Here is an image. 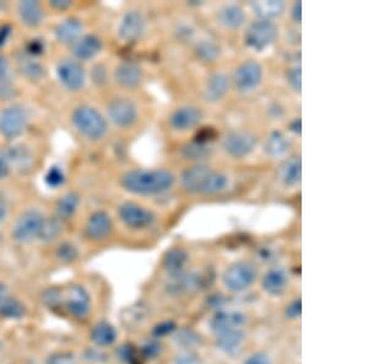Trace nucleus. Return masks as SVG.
<instances>
[{
	"label": "nucleus",
	"instance_id": "obj_1",
	"mask_svg": "<svg viewBox=\"0 0 368 364\" xmlns=\"http://www.w3.org/2000/svg\"><path fill=\"white\" fill-rule=\"evenodd\" d=\"M63 123L74 140L88 149L106 145L113 135L100 102L88 96L68 102L63 110Z\"/></svg>",
	"mask_w": 368,
	"mask_h": 364
},
{
	"label": "nucleus",
	"instance_id": "obj_2",
	"mask_svg": "<svg viewBox=\"0 0 368 364\" xmlns=\"http://www.w3.org/2000/svg\"><path fill=\"white\" fill-rule=\"evenodd\" d=\"M177 184V176L167 167L134 166L122 169L115 176V186L125 196L154 199L170 193Z\"/></svg>",
	"mask_w": 368,
	"mask_h": 364
},
{
	"label": "nucleus",
	"instance_id": "obj_3",
	"mask_svg": "<svg viewBox=\"0 0 368 364\" xmlns=\"http://www.w3.org/2000/svg\"><path fill=\"white\" fill-rule=\"evenodd\" d=\"M100 105L113 134L132 135L146 120V108L139 93L110 90L102 93Z\"/></svg>",
	"mask_w": 368,
	"mask_h": 364
},
{
	"label": "nucleus",
	"instance_id": "obj_4",
	"mask_svg": "<svg viewBox=\"0 0 368 364\" xmlns=\"http://www.w3.org/2000/svg\"><path fill=\"white\" fill-rule=\"evenodd\" d=\"M48 67L52 84L69 100L88 96V65L75 59L64 50H51Z\"/></svg>",
	"mask_w": 368,
	"mask_h": 364
},
{
	"label": "nucleus",
	"instance_id": "obj_5",
	"mask_svg": "<svg viewBox=\"0 0 368 364\" xmlns=\"http://www.w3.org/2000/svg\"><path fill=\"white\" fill-rule=\"evenodd\" d=\"M50 52H45L43 48L38 50L30 42L13 47L9 53L15 79L21 85L31 87H42L51 82L48 67Z\"/></svg>",
	"mask_w": 368,
	"mask_h": 364
},
{
	"label": "nucleus",
	"instance_id": "obj_6",
	"mask_svg": "<svg viewBox=\"0 0 368 364\" xmlns=\"http://www.w3.org/2000/svg\"><path fill=\"white\" fill-rule=\"evenodd\" d=\"M48 214V204L38 199H30L15 206L8 221L11 241L20 246L40 241Z\"/></svg>",
	"mask_w": 368,
	"mask_h": 364
},
{
	"label": "nucleus",
	"instance_id": "obj_7",
	"mask_svg": "<svg viewBox=\"0 0 368 364\" xmlns=\"http://www.w3.org/2000/svg\"><path fill=\"white\" fill-rule=\"evenodd\" d=\"M36 110L21 97L0 102V144L9 145L35 132Z\"/></svg>",
	"mask_w": 368,
	"mask_h": 364
},
{
	"label": "nucleus",
	"instance_id": "obj_8",
	"mask_svg": "<svg viewBox=\"0 0 368 364\" xmlns=\"http://www.w3.org/2000/svg\"><path fill=\"white\" fill-rule=\"evenodd\" d=\"M182 190L189 195L215 196L225 193L231 184L229 174L209 164H188L177 177Z\"/></svg>",
	"mask_w": 368,
	"mask_h": 364
},
{
	"label": "nucleus",
	"instance_id": "obj_9",
	"mask_svg": "<svg viewBox=\"0 0 368 364\" xmlns=\"http://www.w3.org/2000/svg\"><path fill=\"white\" fill-rule=\"evenodd\" d=\"M6 16L13 28L25 37H38L46 33L52 21L45 1L38 0L8 1Z\"/></svg>",
	"mask_w": 368,
	"mask_h": 364
},
{
	"label": "nucleus",
	"instance_id": "obj_10",
	"mask_svg": "<svg viewBox=\"0 0 368 364\" xmlns=\"http://www.w3.org/2000/svg\"><path fill=\"white\" fill-rule=\"evenodd\" d=\"M117 226L130 232H147L159 222V212L146 200L123 196L112 210Z\"/></svg>",
	"mask_w": 368,
	"mask_h": 364
},
{
	"label": "nucleus",
	"instance_id": "obj_11",
	"mask_svg": "<svg viewBox=\"0 0 368 364\" xmlns=\"http://www.w3.org/2000/svg\"><path fill=\"white\" fill-rule=\"evenodd\" d=\"M149 30L150 18L146 10L138 5H130L115 18L113 37L120 46L132 47L143 41Z\"/></svg>",
	"mask_w": 368,
	"mask_h": 364
},
{
	"label": "nucleus",
	"instance_id": "obj_12",
	"mask_svg": "<svg viewBox=\"0 0 368 364\" xmlns=\"http://www.w3.org/2000/svg\"><path fill=\"white\" fill-rule=\"evenodd\" d=\"M10 155L14 164L16 178H26L33 176L43 164L46 156V146L42 137L33 132L23 140L9 144Z\"/></svg>",
	"mask_w": 368,
	"mask_h": 364
},
{
	"label": "nucleus",
	"instance_id": "obj_13",
	"mask_svg": "<svg viewBox=\"0 0 368 364\" xmlns=\"http://www.w3.org/2000/svg\"><path fill=\"white\" fill-rule=\"evenodd\" d=\"M90 28L91 26L83 10L75 14L52 20L46 32L47 40L51 50H68Z\"/></svg>",
	"mask_w": 368,
	"mask_h": 364
},
{
	"label": "nucleus",
	"instance_id": "obj_14",
	"mask_svg": "<svg viewBox=\"0 0 368 364\" xmlns=\"http://www.w3.org/2000/svg\"><path fill=\"white\" fill-rule=\"evenodd\" d=\"M146 81V70L132 59L110 62V90L139 93Z\"/></svg>",
	"mask_w": 368,
	"mask_h": 364
},
{
	"label": "nucleus",
	"instance_id": "obj_15",
	"mask_svg": "<svg viewBox=\"0 0 368 364\" xmlns=\"http://www.w3.org/2000/svg\"><path fill=\"white\" fill-rule=\"evenodd\" d=\"M117 223L110 210L96 206L81 215V234L85 241L100 244L108 241L115 232Z\"/></svg>",
	"mask_w": 368,
	"mask_h": 364
},
{
	"label": "nucleus",
	"instance_id": "obj_16",
	"mask_svg": "<svg viewBox=\"0 0 368 364\" xmlns=\"http://www.w3.org/2000/svg\"><path fill=\"white\" fill-rule=\"evenodd\" d=\"M47 204L52 216L67 226L83 215L85 198L79 188L65 186L57 191L54 198Z\"/></svg>",
	"mask_w": 368,
	"mask_h": 364
},
{
	"label": "nucleus",
	"instance_id": "obj_17",
	"mask_svg": "<svg viewBox=\"0 0 368 364\" xmlns=\"http://www.w3.org/2000/svg\"><path fill=\"white\" fill-rule=\"evenodd\" d=\"M264 78H265V70L259 60H242L231 72V87L238 95H252L260 89Z\"/></svg>",
	"mask_w": 368,
	"mask_h": 364
},
{
	"label": "nucleus",
	"instance_id": "obj_18",
	"mask_svg": "<svg viewBox=\"0 0 368 364\" xmlns=\"http://www.w3.org/2000/svg\"><path fill=\"white\" fill-rule=\"evenodd\" d=\"M258 137L248 129H231L220 140V149L229 159H244L257 149Z\"/></svg>",
	"mask_w": 368,
	"mask_h": 364
},
{
	"label": "nucleus",
	"instance_id": "obj_19",
	"mask_svg": "<svg viewBox=\"0 0 368 364\" xmlns=\"http://www.w3.org/2000/svg\"><path fill=\"white\" fill-rule=\"evenodd\" d=\"M106 47V38L103 37L101 32L91 28L83 37H80L69 50L64 52L69 53L75 59L88 67L103 58Z\"/></svg>",
	"mask_w": 368,
	"mask_h": 364
},
{
	"label": "nucleus",
	"instance_id": "obj_20",
	"mask_svg": "<svg viewBox=\"0 0 368 364\" xmlns=\"http://www.w3.org/2000/svg\"><path fill=\"white\" fill-rule=\"evenodd\" d=\"M244 45L254 52H264L277 41L279 26L275 21L255 18L244 28Z\"/></svg>",
	"mask_w": 368,
	"mask_h": 364
},
{
	"label": "nucleus",
	"instance_id": "obj_21",
	"mask_svg": "<svg viewBox=\"0 0 368 364\" xmlns=\"http://www.w3.org/2000/svg\"><path fill=\"white\" fill-rule=\"evenodd\" d=\"M204 119L200 107L192 103L178 105L168 112L166 117V127L173 134L185 135L197 130Z\"/></svg>",
	"mask_w": 368,
	"mask_h": 364
},
{
	"label": "nucleus",
	"instance_id": "obj_22",
	"mask_svg": "<svg viewBox=\"0 0 368 364\" xmlns=\"http://www.w3.org/2000/svg\"><path fill=\"white\" fill-rule=\"evenodd\" d=\"M258 278L257 266L252 261L242 260L227 268L222 283L231 292H242L248 290Z\"/></svg>",
	"mask_w": 368,
	"mask_h": 364
},
{
	"label": "nucleus",
	"instance_id": "obj_23",
	"mask_svg": "<svg viewBox=\"0 0 368 364\" xmlns=\"http://www.w3.org/2000/svg\"><path fill=\"white\" fill-rule=\"evenodd\" d=\"M231 90L230 74L225 70H212L202 84V98L207 105H219L226 100Z\"/></svg>",
	"mask_w": 368,
	"mask_h": 364
},
{
	"label": "nucleus",
	"instance_id": "obj_24",
	"mask_svg": "<svg viewBox=\"0 0 368 364\" xmlns=\"http://www.w3.org/2000/svg\"><path fill=\"white\" fill-rule=\"evenodd\" d=\"M215 23L224 31H239L247 26V10L237 3L221 5L215 13Z\"/></svg>",
	"mask_w": 368,
	"mask_h": 364
},
{
	"label": "nucleus",
	"instance_id": "obj_25",
	"mask_svg": "<svg viewBox=\"0 0 368 364\" xmlns=\"http://www.w3.org/2000/svg\"><path fill=\"white\" fill-rule=\"evenodd\" d=\"M64 307L74 318L84 320L88 317L91 309L90 295L81 285H71L65 291Z\"/></svg>",
	"mask_w": 368,
	"mask_h": 364
},
{
	"label": "nucleus",
	"instance_id": "obj_26",
	"mask_svg": "<svg viewBox=\"0 0 368 364\" xmlns=\"http://www.w3.org/2000/svg\"><path fill=\"white\" fill-rule=\"evenodd\" d=\"M292 142L286 132L272 130L263 142V151L270 159H286L290 156Z\"/></svg>",
	"mask_w": 368,
	"mask_h": 364
},
{
	"label": "nucleus",
	"instance_id": "obj_27",
	"mask_svg": "<svg viewBox=\"0 0 368 364\" xmlns=\"http://www.w3.org/2000/svg\"><path fill=\"white\" fill-rule=\"evenodd\" d=\"M190 256L188 251L180 246H175L166 253L162 260V268L172 280L183 276L188 271Z\"/></svg>",
	"mask_w": 368,
	"mask_h": 364
},
{
	"label": "nucleus",
	"instance_id": "obj_28",
	"mask_svg": "<svg viewBox=\"0 0 368 364\" xmlns=\"http://www.w3.org/2000/svg\"><path fill=\"white\" fill-rule=\"evenodd\" d=\"M214 154V146L207 140H192L180 149V156L189 164H207Z\"/></svg>",
	"mask_w": 368,
	"mask_h": 364
},
{
	"label": "nucleus",
	"instance_id": "obj_29",
	"mask_svg": "<svg viewBox=\"0 0 368 364\" xmlns=\"http://www.w3.org/2000/svg\"><path fill=\"white\" fill-rule=\"evenodd\" d=\"M246 320L247 319H246L244 314L239 313V312L220 310L210 320V328L215 335L231 331V330H242L244 324H246Z\"/></svg>",
	"mask_w": 368,
	"mask_h": 364
},
{
	"label": "nucleus",
	"instance_id": "obj_30",
	"mask_svg": "<svg viewBox=\"0 0 368 364\" xmlns=\"http://www.w3.org/2000/svg\"><path fill=\"white\" fill-rule=\"evenodd\" d=\"M281 184L287 189L299 187L302 179V162L299 156H289L277 172Z\"/></svg>",
	"mask_w": 368,
	"mask_h": 364
},
{
	"label": "nucleus",
	"instance_id": "obj_31",
	"mask_svg": "<svg viewBox=\"0 0 368 364\" xmlns=\"http://www.w3.org/2000/svg\"><path fill=\"white\" fill-rule=\"evenodd\" d=\"M249 9L252 10L255 18L275 21L285 14L289 6L282 0H262V1H251Z\"/></svg>",
	"mask_w": 368,
	"mask_h": 364
},
{
	"label": "nucleus",
	"instance_id": "obj_32",
	"mask_svg": "<svg viewBox=\"0 0 368 364\" xmlns=\"http://www.w3.org/2000/svg\"><path fill=\"white\" fill-rule=\"evenodd\" d=\"M289 285V276L281 268H272L263 276L262 287L264 291L272 296H280Z\"/></svg>",
	"mask_w": 368,
	"mask_h": 364
},
{
	"label": "nucleus",
	"instance_id": "obj_33",
	"mask_svg": "<svg viewBox=\"0 0 368 364\" xmlns=\"http://www.w3.org/2000/svg\"><path fill=\"white\" fill-rule=\"evenodd\" d=\"M193 52L195 58L202 64L217 63L222 55L220 45L214 40H207V38H202L195 42Z\"/></svg>",
	"mask_w": 368,
	"mask_h": 364
},
{
	"label": "nucleus",
	"instance_id": "obj_34",
	"mask_svg": "<svg viewBox=\"0 0 368 364\" xmlns=\"http://www.w3.org/2000/svg\"><path fill=\"white\" fill-rule=\"evenodd\" d=\"M45 5L52 20L85 10V4L75 0H47L45 1Z\"/></svg>",
	"mask_w": 368,
	"mask_h": 364
},
{
	"label": "nucleus",
	"instance_id": "obj_35",
	"mask_svg": "<svg viewBox=\"0 0 368 364\" xmlns=\"http://www.w3.org/2000/svg\"><path fill=\"white\" fill-rule=\"evenodd\" d=\"M244 334L242 330H231L226 333L217 334V345L226 355L235 356L243 347Z\"/></svg>",
	"mask_w": 368,
	"mask_h": 364
},
{
	"label": "nucleus",
	"instance_id": "obj_36",
	"mask_svg": "<svg viewBox=\"0 0 368 364\" xmlns=\"http://www.w3.org/2000/svg\"><path fill=\"white\" fill-rule=\"evenodd\" d=\"M63 237L54 241V258L63 264H71L79 259L80 249L74 241L63 239Z\"/></svg>",
	"mask_w": 368,
	"mask_h": 364
},
{
	"label": "nucleus",
	"instance_id": "obj_37",
	"mask_svg": "<svg viewBox=\"0 0 368 364\" xmlns=\"http://www.w3.org/2000/svg\"><path fill=\"white\" fill-rule=\"evenodd\" d=\"M16 178L14 164L10 155L9 147L4 144H0V187L13 182Z\"/></svg>",
	"mask_w": 368,
	"mask_h": 364
},
{
	"label": "nucleus",
	"instance_id": "obj_38",
	"mask_svg": "<svg viewBox=\"0 0 368 364\" xmlns=\"http://www.w3.org/2000/svg\"><path fill=\"white\" fill-rule=\"evenodd\" d=\"M115 339H117L115 329L110 323L102 322L92 329L91 340L96 343L97 346H110L112 343H115Z\"/></svg>",
	"mask_w": 368,
	"mask_h": 364
},
{
	"label": "nucleus",
	"instance_id": "obj_39",
	"mask_svg": "<svg viewBox=\"0 0 368 364\" xmlns=\"http://www.w3.org/2000/svg\"><path fill=\"white\" fill-rule=\"evenodd\" d=\"M25 315V307L13 297L0 307V317L6 319H20Z\"/></svg>",
	"mask_w": 368,
	"mask_h": 364
},
{
	"label": "nucleus",
	"instance_id": "obj_40",
	"mask_svg": "<svg viewBox=\"0 0 368 364\" xmlns=\"http://www.w3.org/2000/svg\"><path fill=\"white\" fill-rule=\"evenodd\" d=\"M64 295L58 287H51L42 293V301L51 309H59L64 307Z\"/></svg>",
	"mask_w": 368,
	"mask_h": 364
},
{
	"label": "nucleus",
	"instance_id": "obj_41",
	"mask_svg": "<svg viewBox=\"0 0 368 364\" xmlns=\"http://www.w3.org/2000/svg\"><path fill=\"white\" fill-rule=\"evenodd\" d=\"M13 78V68L9 50L0 45V85Z\"/></svg>",
	"mask_w": 368,
	"mask_h": 364
},
{
	"label": "nucleus",
	"instance_id": "obj_42",
	"mask_svg": "<svg viewBox=\"0 0 368 364\" xmlns=\"http://www.w3.org/2000/svg\"><path fill=\"white\" fill-rule=\"evenodd\" d=\"M286 84L290 87L292 91L296 93H301V87H302V73H301V67L299 65H294L291 68L287 69L285 75Z\"/></svg>",
	"mask_w": 368,
	"mask_h": 364
},
{
	"label": "nucleus",
	"instance_id": "obj_43",
	"mask_svg": "<svg viewBox=\"0 0 368 364\" xmlns=\"http://www.w3.org/2000/svg\"><path fill=\"white\" fill-rule=\"evenodd\" d=\"M118 357L127 364H140L139 363V352L135 347L132 345H123L118 348Z\"/></svg>",
	"mask_w": 368,
	"mask_h": 364
},
{
	"label": "nucleus",
	"instance_id": "obj_44",
	"mask_svg": "<svg viewBox=\"0 0 368 364\" xmlns=\"http://www.w3.org/2000/svg\"><path fill=\"white\" fill-rule=\"evenodd\" d=\"M177 342L180 347L190 350L193 347L198 346L199 337L197 334L188 331V330H183L177 335Z\"/></svg>",
	"mask_w": 368,
	"mask_h": 364
},
{
	"label": "nucleus",
	"instance_id": "obj_45",
	"mask_svg": "<svg viewBox=\"0 0 368 364\" xmlns=\"http://www.w3.org/2000/svg\"><path fill=\"white\" fill-rule=\"evenodd\" d=\"M14 207L15 206L11 205L10 201L4 195L0 194V224L9 221L10 216L14 211Z\"/></svg>",
	"mask_w": 368,
	"mask_h": 364
},
{
	"label": "nucleus",
	"instance_id": "obj_46",
	"mask_svg": "<svg viewBox=\"0 0 368 364\" xmlns=\"http://www.w3.org/2000/svg\"><path fill=\"white\" fill-rule=\"evenodd\" d=\"M161 353V345L156 341L147 342L142 348V353L140 355L147 358V360H152L156 358L157 356Z\"/></svg>",
	"mask_w": 368,
	"mask_h": 364
},
{
	"label": "nucleus",
	"instance_id": "obj_47",
	"mask_svg": "<svg viewBox=\"0 0 368 364\" xmlns=\"http://www.w3.org/2000/svg\"><path fill=\"white\" fill-rule=\"evenodd\" d=\"M176 324L173 322H163L161 324H157L156 326L154 328V336L155 337H165L170 334L175 333Z\"/></svg>",
	"mask_w": 368,
	"mask_h": 364
},
{
	"label": "nucleus",
	"instance_id": "obj_48",
	"mask_svg": "<svg viewBox=\"0 0 368 364\" xmlns=\"http://www.w3.org/2000/svg\"><path fill=\"white\" fill-rule=\"evenodd\" d=\"M47 364H76V360L71 353H55L48 358Z\"/></svg>",
	"mask_w": 368,
	"mask_h": 364
},
{
	"label": "nucleus",
	"instance_id": "obj_49",
	"mask_svg": "<svg viewBox=\"0 0 368 364\" xmlns=\"http://www.w3.org/2000/svg\"><path fill=\"white\" fill-rule=\"evenodd\" d=\"M302 313V307H301V300H296V301L290 303L286 309V317L290 319H297L301 317Z\"/></svg>",
	"mask_w": 368,
	"mask_h": 364
},
{
	"label": "nucleus",
	"instance_id": "obj_50",
	"mask_svg": "<svg viewBox=\"0 0 368 364\" xmlns=\"http://www.w3.org/2000/svg\"><path fill=\"white\" fill-rule=\"evenodd\" d=\"M302 3L301 1H296V3H294L292 4V6H291L290 9V16L291 20L294 21L296 25L297 23H301V20H302Z\"/></svg>",
	"mask_w": 368,
	"mask_h": 364
},
{
	"label": "nucleus",
	"instance_id": "obj_51",
	"mask_svg": "<svg viewBox=\"0 0 368 364\" xmlns=\"http://www.w3.org/2000/svg\"><path fill=\"white\" fill-rule=\"evenodd\" d=\"M176 364H200V358L192 352H188L180 356L176 360Z\"/></svg>",
	"mask_w": 368,
	"mask_h": 364
},
{
	"label": "nucleus",
	"instance_id": "obj_52",
	"mask_svg": "<svg viewBox=\"0 0 368 364\" xmlns=\"http://www.w3.org/2000/svg\"><path fill=\"white\" fill-rule=\"evenodd\" d=\"M244 364H270V360L268 356L263 353H254L246 360Z\"/></svg>",
	"mask_w": 368,
	"mask_h": 364
},
{
	"label": "nucleus",
	"instance_id": "obj_53",
	"mask_svg": "<svg viewBox=\"0 0 368 364\" xmlns=\"http://www.w3.org/2000/svg\"><path fill=\"white\" fill-rule=\"evenodd\" d=\"M8 298H10L9 291L4 283H0V307L8 301Z\"/></svg>",
	"mask_w": 368,
	"mask_h": 364
},
{
	"label": "nucleus",
	"instance_id": "obj_54",
	"mask_svg": "<svg viewBox=\"0 0 368 364\" xmlns=\"http://www.w3.org/2000/svg\"><path fill=\"white\" fill-rule=\"evenodd\" d=\"M289 132H294V135L301 134V120L294 119L289 124Z\"/></svg>",
	"mask_w": 368,
	"mask_h": 364
}]
</instances>
